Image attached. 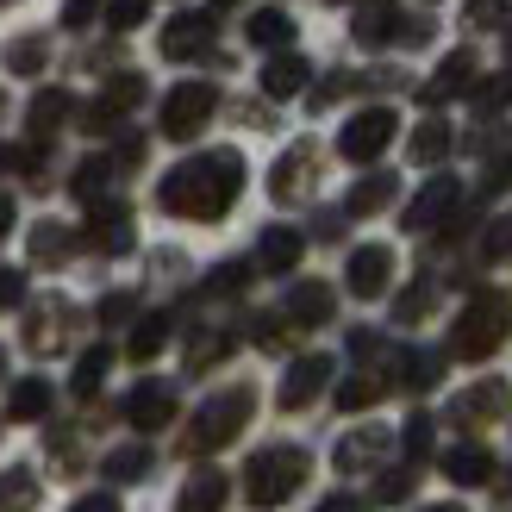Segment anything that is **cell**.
I'll return each mask as SVG.
<instances>
[{
	"label": "cell",
	"instance_id": "cell-1",
	"mask_svg": "<svg viewBox=\"0 0 512 512\" xmlns=\"http://www.w3.org/2000/svg\"><path fill=\"white\" fill-rule=\"evenodd\" d=\"M238 194H244V157L238 150H200V157L175 163L157 188L163 213H175V219H225Z\"/></svg>",
	"mask_w": 512,
	"mask_h": 512
},
{
	"label": "cell",
	"instance_id": "cell-2",
	"mask_svg": "<svg viewBox=\"0 0 512 512\" xmlns=\"http://www.w3.org/2000/svg\"><path fill=\"white\" fill-rule=\"evenodd\" d=\"M306 475H313V456H306L300 444H269V450H256L250 463H244V500L269 512L288 494H300Z\"/></svg>",
	"mask_w": 512,
	"mask_h": 512
},
{
	"label": "cell",
	"instance_id": "cell-3",
	"mask_svg": "<svg viewBox=\"0 0 512 512\" xmlns=\"http://www.w3.org/2000/svg\"><path fill=\"white\" fill-rule=\"evenodd\" d=\"M506 325H512V306L500 288H481L463 313H456V331H450V356H463V363H481V356H494L506 344Z\"/></svg>",
	"mask_w": 512,
	"mask_h": 512
},
{
	"label": "cell",
	"instance_id": "cell-4",
	"mask_svg": "<svg viewBox=\"0 0 512 512\" xmlns=\"http://www.w3.org/2000/svg\"><path fill=\"white\" fill-rule=\"evenodd\" d=\"M250 413H256V388H225V394H213L207 406L194 413V425L182 431V450L188 456H207V450H219V444H232L238 431L250 425Z\"/></svg>",
	"mask_w": 512,
	"mask_h": 512
},
{
	"label": "cell",
	"instance_id": "cell-5",
	"mask_svg": "<svg viewBox=\"0 0 512 512\" xmlns=\"http://www.w3.org/2000/svg\"><path fill=\"white\" fill-rule=\"evenodd\" d=\"M219 113V88L213 82H182L163 100V138H200L207 119Z\"/></svg>",
	"mask_w": 512,
	"mask_h": 512
},
{
	"label": "cell",
	"instance_id": "cell-6",
	"mask_svg": "<svg viewBox=\"0 0 512 512\" xmlns=\"http://www.w3.org/2000/svg\"><path fill=\"white\" fill-rule=\"evenodd\" d=\"M394 132H400V119H394V107H363L344 132H338V157H350V163H375L381 150L394 144Z\"/></svg>",
	"mask_w": 512,
	"mask_h": 512
},
{
	"label": "cell",
	"instance_id": "cell-7",
	"mask_svg": "<svg viewBox=\"0 0 512 512\" xmlns=\"http://www.w3.org/2000/svg\"><path fill=\"white\" fill-rule=\"evenodd\" d=\"M69 331H75V306L63 294L32 300V313H25V350L57 356V350H69Z\"/></svg>",
	"mask_w": 512,
	"mask_h": 512
},
{
	"label": "cell",
	"instance_id": "cell-8",
	"mask_svg": "<svg viewBox=\"0 0 512 512\" xmlns=\"http://www.w3.org/2000/svg\"><path fill=\"white\" fill-rule=\"evenodd\" d=\"M319 188V144H288L281 163L269 169V194L275 200H306Z\"/></svg>",
	"mask_w": 512,
	"mask_h": 512
},
{
	"label": "cell",
	"instance_id": "cell-9",
	"mask_svg": "<svg viewBox=\"0 0 512 512\" xmlns=\"http://www.w3.org/2000/svg\"><path fill=\"white\" fill-rule=\"evenodd\" d=\"M88 244H94V250H107V256L132 250V244H138L132 207H125V200H94V207H88Z\"/></svg>",
	"mask_w": 512,
	"mask_h": 512
},
{
	"label": "cell",
	"instance_id": "cell-10",
	"mask_svg": "<svg viewBox=\"0 0 512 512\" xmlns=\"http://www.w3.org/2000/svg\"><path fill=\"white\" fill-rule=\"evenodd\" d=\"M138 100H144V75H132V69H125V75H113V82L100 88V100H94V107L82 113V125H88V132H113V125H119L125 113H132Z\"/></svg>",
	"mask_w": 512,
	"mask_h": 512
},
{
	"label": "cell",
	"instance_id": "cell-11",
	"mask_svg": "<svg viewBox=\"0 0 512 512\" xmlns=\"http://www.w3.org/2000/svg\"><path fill=\"white\" fill-rule=\"evenodd\" d=\"M344 281H350V294H356V300H381V294H388V281H394V250H388V244H363V250H350Z\"/></svg>",
	"mask_w": 512,
	"mask_h": 512
},
{
	"label": "cell",
	"instance_id": "cell-12",
	"mask_svg": "<svg viewBox=\"0 0 512 512\" xmlns=\"http://www.w3.org/2000/svg\"><path fill=\"white\" fill-rule=\"evenodd\" d=\"M456 200H463L456 175H431V182L419 188V200L406 207V232H438V225L456 213Z\"/></svg>",
	"mask_w": 512,
	"mask_h": 512
},
{
	"label": "cell",
	"instance_id": "cell-13",
	"mask_svg": "<svg viewBox=\"0 0 512 512\" xmlns=\"http://www.w3.org/2000/svg\"><path fill=\"white\" fill-rule=\"evenodd\" d=\"M169 419H175V388H169V381H138V388L125 394V425L163 431Z\"/></svg>",
	"mask_w": 512,
	"mask_h": 512
},
{
	"label": "cell",
	"instance_id": "cell-14",
	"mask_svg": "<svg viewBox=\"0 0 512 512\" xmlns=\"http://www.w3.org/2000/svg\"><path fill=\"white\" fill-rule=\"evenodd\" d=\"M506 400H512V388H506L500 375H488V381H475L469 394H456L450 419H456V425H494V419L506 413Z\"/></svg>",
	"mask_w": 512,
	"mask_h": 512
},
{
	"label": "cell",
	"instance_id": "cell-15",
	"mask_svg": "<svg viewBox=\"0 0 512 512\" xmlns=\"http://www.w3.org/2000/svg\"><path fill=\"white\" fill-rule=\"evenodd\" d=\"M163 57L169 63H182V57H200V50L213 44V13H175L169 25H163Z\"/></svg>",
	"mask_w": 512,
	"mask_h": 512
},
{
	"label": "cell",
	"instance_id": "cell-16",
	"mask_svg": "<svg viewBox=\"0 0 512 512\" xmlns=\"http://www.w3.org/2000/svg\"><path fill=\"white\" fill-rule=\"evenodd\" d=\"M325 381H331V356H300V363L281 375V406H288V413L313 406L325 394Z\"/></svg>",
	"mask_w": 512,
	"mask_h": 512
},
{
	"label": "cell",
	"instance_id": "cell-17",
	"mask_svg": "<svg viewBox=\"0 0 512 512\" xmlns=\"http://www.w3.org/2000/svg\"><path fill=\"white\" fill-rule=\"evenodd\" d=\"M475 88V57H469V50H450V57L438 63V75H431V82H425V107H444V100H456V94H469Z\"/></svg>",
	"mask_w": 512,
	"mask_h": 512
},
{
	"label": "cell",
	"instance_id": "cell-18",
	"mask_svg": "<svg viewBox=\"0 0 512 512\" xmlns=\"http://www.w3.org/2000/svg\"><path fill=\"white\" fill-rule=\"evenodd\" d=\"M381 456H388V431L381 425H369V431H350V438L338 444V456H331V463H338L344 475H363V469H375Z\"/></svg>",
	"mask_w": 512,
	"mask_h": 512
},
{
	"label": "cell",
	"instance_id": "cell-19",
	"mask_svg": "<svg viewBox=\"0 0 512 512\" xmlns=\"http://www.w3.org/2000/svg\"><path fill=\"white\" fill-rule=\"evenodd\" d=\"M225 494H232V481H225L219 469H194L182 481V494H175V512H219Z\"/></svg>",
	"mask_w": 512,
	"mask_h": 512
},
{
	"label": "cell",
	"instance_id": "cell-20",
	"mask_svg": "<svg viewBox=\"0 0 512 512\" xmlns=\"http://www.w3.org/2000/svg\"><path fill=\"white\" fill-rule=\"evenodd\" d=\"M306 57H294V50H275V57L263 63V94L269 100H294V94H306Z\"/></svg>",
	"mask_w": 512,
	"mask_h": 512
},
{
	"label": "cell",
	"instance_id": "cell-21",
	"mask_svg": "<svg viewBox=\"0 0 512 512\" xmlns=\"http://www.w3.org/2000/svg\"><path fill=\"white\" fill-rule=\"evenodd\" d=\"M444 475L456 481V488H481V481H494L488 444H456V450H444Z\"/></svg>",
	"mask_w": 512,
	"mask_h": 512
},
{
	"label": "cell",
	"instance_id": "cell-22",
	"mask_svg": "<svg viewBox=\"0 0 512 512\" xmlns=\"http://www.w3.org/2000/svg\"><path fill=\"white\" fill-rule=\"evenodd\" d=\"M300 250H306L300 232H288V225H269V232L256 238V263H263L269 275H288V269L300 263Z\"/></svg>",
	"mask_w": 512,
	"mask_h": 512
},
{
	"label": "cell",
	"instance_id": "cell-23",
	"mask_svg": "<svg viewBox=\"0 0 512 512\" xmlns=\"http://www.w3.org/2000/svg\"><path fill=\"white\" fill-rule=\"evenodd\" d=\"M331 306H338V294H331L325 281H294V294H288V319H294V325H325V319H331Z\"/></svg>",
	"mask_w": 512,
	"mask_h": 512
},
{
	"label": "cell",
	"instance_id": "cell-24",
	"mask_svg": "<svg viewBox=\"0 0 512 512\" xmlns=\"http://www.w3.org/2000/svg\"><path fill=\"white\" fill-rule=\"evenodd\" d=\"M244 32H250L256 50H288V44H294V19L281 13V7H263V13H250Z\"/></svg>",
	"mask_w": 512,
	"mask_h": 512
},
{
	"label": "cell",
	"instance_id": "cell-25",
	"mask_svg": "<svg viewBox=\"0 0 512 512\" xmlns=\"http://www.w3.org/2000/svg\"><path fill=\"white\" fill-rule=\"evenodd\" d=\"M388 200H394V175L381 169V175H363V182L350 188L344 213H350V219H369V213H381V207H388Z\"/></svg>",
	"mask_w": 512,
	"mask_h": 512
},
{
	"label": "cell",
	"instance_id": "cell-26",
	"mask_svg": "<svg viewBox=\"0 0 512 512\" xmlns=\"http://www.w3.org/2000/svg\"><path fill=\"white\" fill-rule=\"evenodd\" d=\"M169 331H175V319L169 313H144L138 325H132V338H125V350H132V363H150L163 344H169Z\"/></svg>",
	"mask_w": 512,
	"mask_h": 512
},
{
	"label": "cell",
	"instance_id": "cell-27",
	"mask_svg": "<svg viewBox=\"0 0 512 512\" xmlns=\"http://www.w3.org/2000/svg\"><path fill=\"white\" fill-rule=\"evenodd\" d=\"M400 19L406 13H394V7H363L356 13V44H400Z\"/></svg>",
	"mask_w": 512,
	"mask_h": 512
},
{
	"label": "cell",
	"instance_id": "cell-28",
	"mask_svg": "<svg viewBox=\"0 0 512 512\" xmlns=\"http://www.w3.org/2000/svg\"><path fill=\"white\" fill-rule=\"evenodd\" d=\"M69 107H75V100H69L63 88H44V94L32 100V113H25V119H32V138L44 144V138H50V132H57V125H63V119H69Z\"/></svg>",
	"mask_w": 512,
	"mask_h": 512
},
{
	"label": "cell",
	"instance_id": "cell-29",
	"mask_svg": "<svg viewBox=\"0 0 512 512\" xmlns=\"http://www.w3.org/2000/svg\"><path fill=\"white\" fill-rule=\"evenodd\" d=\"M107 182H113V163H107V157H88L82 169L69 175V194H75V200H88V207H94V200H107Z\"/></svg>",
	"mask_w": 512,
	"mask_h": 512
},
{
	"label": "cell",
	"instance_id": "cell-30",
	"mask_svg": "<svg viewBox=\"0 0 512 512\" xmlns=\"http://www.w3.org/2000/svg\"><path fill=\"white\" fill-rule=\"evenodd\" d=\"M450 144H456V138H450V125H444V119H425L406 150H413V163H444V157H450Z\"/></svg>",
	"mask_w": 512,
	"mask_h": 512
},
{
	"label": "cell",
	"instance_id": "cell-31",
	"mask_svg": "<svg viewBox=\"0 0 512 512\" xmlns=\"http://www.w3.org/2000/svg\"><path fill=\"white\" fill-rule=\"evenodd\" d=\"M38 506V475L32 469H7L0 475V512H32Z\"/></svg>",
	"mask_w": 512,
	"mask_h": 512
},
{
	"label": "cell",
	"instance_id": "cell-32",
	"mask_svg": "<svg viewBox=\"0 0 512 512\" xmlns=\"http://www.w3.org/2000/svg\"><path fill=\"white\" fill-rule=\"evenodd\" d=\"M400 381H406V388H413V394H425V388H438V375H444V356L438 350H413V356H400Z\"/></svg>",
	"mask_w": 512,
	"mask_h": 512
},
{
	"label": "cell",
	"instance_id": "cell-33",
	"mask_svg": "<svg viewBox=\"0 0 512 512\" xmlns=\"http://www.w3.org/2000/svg\"><path fill=\"white\" fill-rule=\"evenodd\" d=\"M7 413L13 419H44L50 413V381H19V388H13V400H7Z\"/></svg>",
	"mask_w": 512,
	"mask_h": 512
},
{
	"label": "cell",
	"instance_id": "cell-34",
	"mask_svg": "<svg viewBox=\"0 0 512 512\" xmlns=\"http://www.w3.org/2000/svg\"><path fill=\"white\" fill-rule=\"evenodd\" d=\"M225 356H232V331H200L194 350H188V369H194V375H207L213 363H225Z\"/></svg>",
	"mask_w": 512,
	"mask_h": 512
},
{
	"label": "cell",
	"instance_id": "cell-35",
	"mask_svg": "<svg viewBox=\"0 0 512 512\" xmlns=\"http://www.w3.org/2000/svg\"><path fill=\"white\" fill-rule=\"evenodd\" d=\"M150 475V450L144 444H119L107 456V481H144Z\"/></svg>",
	"mask_w": 512,
	"mask_h": 512
},
{
	"label": "cell",
	"instance_id": "cell-36",
	"mask_svg": "<svg viewBox=\"0 0 512 512\" xmlns=\"http://www.w3.org/2000/svg\"><path fill=\"white\" fill-rule=\"evenodd\" d=\"M381 394H388V381H381V375H350L344 388H338V406H344V413H363V406H375Z\"/></svg>",
	"mask_w": 512,
	"mask_h": 512
},
{
	"label": "cell",
	"instance_id": "cell-37",
	"mask_svg": "<svg viewBox=\"0 0 512 512\" xmlns=\"http://www.w3.org/2000/svg\"><path fill=\"white\" fill-rule=\"evenodd\" d=\"M107 369H113V350H107V344H94L82 363H75V381H69V388H75V394H94L100 381H107Z\"/></svg>",
	"mask_w": 512,
	"mask_h": 512
},
{
	"label": "cell",
	"instance_id": "cell-38",
	"mask_svg": "<svg viewBox=\"0 0 512 512\" xmlns=\"http://www.w3.org/2000/svg\"><path fill=\"white\" fill-rule=\"evenodd\" d=\"M32 256H38V263H63V256H69V232H63L57 219L32 225Z\"/></svg>",
	"mask_w": 512,
	"mask_h": 512
},
{
	"label": "cell",
	"instance_id": "cell-39",
	"mask_svg": "<svg viewBox=\"0 0 512 512\" xmlns=\"http://www.w3.org/2000/svg\"><path fill=\"white\" fill-rule=\"evenodd\" d=\"M7 69H13V75L44 69V38H13V44H7Z\"/></svg>",
	"mask_w": 512,
	"mask_h": 512
},
{
	"label": "cell",
	"instance_id": "cell-40",
	"mask_svg": "<svg viewBox=\"0 0 512 512\" xmlns=\"http://www.w3.org/2000/svg\"><path fill=\"white\" fill-rule=\"evenodd\" d=\"M375 500L381 506H400V500H413V469H388L375 481Z\"/></svg>",
	"mask_w": 512,
	"mask_h": 512
},
{
	"label": "cell",
	"instance_id": "cell-41",
	"mask_svg": "<svg viewBox=\"0 0 512 512\" xmlns=\"http://www.w3.org/2000/svg\"><path fill=\"white\" fill-rule=\"evenodd\" d=\"M431 300H438V294H431V281H419V288H406V294L394 300V319H400V325L425 319V306H431Z\"/></svg>",
	"mask_w": 512,
	"mask_h": 512
},
{
	"label": "cell",
	"instance_id": "cell-42",
	"mask_svg": "<svg viewBox=\"0 0 512 512\" xmlns=\"http://www.w3.org/2000/svg\"><path fill=\"white\" fill-rule=\"evenodd\" d=\"M144 13H150V0H107V25H113V32L144 25Z\"/></svg>",
	"mask_w": 512,
	"mask_h": 512
},
{
	"label": "cell",
	"instance_id": "cell-43",
	"mask_svg": "<svg viewBox=\"0 0 512 512\" xmlns=\"http://www.w3.org/2000/svg\"><path fill=\"white\" fill-rule=\"evenodd\" d=\"M400 438H406V456H413V463H425V456H431V419H425V413H413Z\"/></svg>",
	"mask_w": 512,
	"mask_h": 512
},
{
	"label": "cell",
	"instance_id": "cell-44",
	"mask_svg": "<svg viewBox=\"0 0 512 512\" xmlns=\"http://www.w3.org/2000/svg\"><path fill=\"white\" fill-rule=\"evenodd\" d=\"M244 281H250V263H219V269H213V281H207V288H213V294H238Z\"/></svg>",
	"mask_w": 512,
	"mask_h": 512
},
{
	"label": "cell",
	"instance_id": "cell-45",
	"mask_svg": "<svg viewBox=\"0 0 512 512\" xmlns=\"http://www.w3.org/2000/svg\"><path fill=\"white\" fill-rule=\"evenodd\" d=\"M512 0H469V25H506Z\"/></svg>",
	"mask_w": 512,
	"mask_h": 512
},
{
	"label": "cell",
	"instance_id": "cell-46",
	"mask_svg": "<svg viewBox=\"0 0 512 512\" xmlns=\"http://www.w3.org/2000/svg\"><path fill=\"white\" fill-rule=\"evenodd\" d=\"M288 331H294V319H256V344H263V350H288Z\"/></svg>",
	"mask_w": 512,
	"mask_h": 512
},
{
	"label": "cell",
	"instance_id": "cell-47",
	"mask_svg": "<svg viewBox=\"0 0 512 512\" xmlns=\"http://www.w3.org/2000/svg\"><path fill=\"white\" fill-rule=\"evenodd\" d=\"M119 319H132V294H107V300H100V325H119Z\"/></svg>",
	"mask_w": 512,
	"mask_h": 512
},
{
	"label": "cell",
	"instance_id": "cell-48",
	"mask_svg": "<svg viewBox=\"0 0 512 512\" xmlns=\"http://www.w3.org/2000/svg\"><path fill=\"white\" fill-rule=\"evenodd\" d=\"M25 300V275L19 269H0V306H19Z\"/></svg>",
	"mask_w": 512,
	"mask_h": 512
},
{
	"label": "cell",
	"instance_id": "cell-49",
	"mask_svg": "<svg viewBox=\"0 0 512 512\" xmlns=\"http://www.w3.org/2000/svg\"><path fill=\"white\" fill-rule=\"evenodd\" d=\"M100 13V0H63V25H88Z\"/></svg>",
	"mask_w": 512,
	"mask_h": 512
},
{
	"label": "cell",
	"instance_id": "cell-50",
	"mask_svg": "<svg viewBox=\"0 0 512 512\" xmlns=\"http://www.w3.org/2000/svg\"><path fill=\"white\" fill-rule=\"evenodd\" d=\"M488 256H512V219H500L494 232H488V244H481Z\"/></svg>",
	"mask_w": 512,
	"mask_h": 512
},
{
	"label": "cell",
	"instance_id": "cell-51",
	"mask_svg": "<svg viewBox=\"0 0 512 512\" xmlns=\"http://www.w3.org/2000/svg\"><path fill=\"white\" fill-rule=\"evenodd\" d=\"M69 512H119V494H82Z\"/></svg>",
	"mask_w": 512,
	"mask_h": 512
},
{
	"label": "cell",
	"instance_id": "cell-52",
	"mask_svg": "<svg viewBox=\"0 0 512 512\" xmlns=\"http://www.w3.org/2000/svg\"><path fill=\"white\" fill-rule=\"evenodd\" d=\"M319 512H356V500L350 494H331V500H319Z\"/></svg>",
	"mask_w": 512,
	"mask_h": 512
},
{
	"label": "cell",
	"instance_id": "cell-53",
	"mask_svg": "<svg viewBox=\"0 0 512 512\" xmlns=\"http://www.w3.org/2000/svg\"><path fill=\"white\" fill-rule=\"evenodd\" d=\"M7 232H13V200L0 194V238H7Z\"/></svg>",
	"mask_w": 512,
	"mask_h": 512
},
{
	"label": "cell",
	"instance_id": "cell-54",
	"mask_svg": "<svg viewBox=\"0 0 512 512\" xmlns=\"http://www.w3.org/2000/svg\"><path fill=\"white\" fill-rule=\"evenodd\" d=\"M431 512H463V506H431Z\"/></svg>",
	"mask_w": 512,
	"mask_h": 512
},
{
	"label": "cell",
	"instance_id": "cell-55",
	"mask_svg": "<svg viewBox=\"0 0 512 512\" xmlns=\"http://www.w3.org/2000/svg\"><path fill=\"white\" fill-rule=\"evenodd\" d=\"M7 163H13V157H7V150H0V169H7Z\"/></svg>",
	"mask_w": 512,
	"mask_h": 512
},
{
	"label": "cell",
	"instance_id": "cell-56",
	"mask_svg": "<svg viewBox=\"0 0 512 512\" xmlns=\"http://www.w3.org/2000/svg\"><path fill=\"white\" fill-rule=\"evenodd\" d=\"M0 369H7V350H0Z\"/></svg>",
	"mask_w": 512,
	"mask_h": 512
},
{
	"label": "cell",
	"instance_id": "cell-57",
	"mask_svg": "<svg viewBox=\"0 0 512 512\" xmlns=\"http://www.w3.org/2000/svg\"><path fill=\"white\" fill-rule=\"evenodd\" d=\"M331 7H344V0H331Z\"/></svg>",
	"mask_w": 512,
	"mask_h": 512
},
{
	"label": "cell",
	"instance_id": "cell-58",
	"mask_svg": "<svg viewBox=\"0 0 512 512\" xmlns=\"http://www.w3.org/2000/svg\"><path fill=\"white\" fill-rule=\"evenodd\" d=\"M0 107H7V94H0Z\"/></svg>",
	"mask_w": 512,
	"mask_h": 512
},
{
	"label": "cell",
	"instance_id": "cell-59",
	"mask_svg": "<svg viewBox=\"0 0 512 512\" xmlns=\"http://www.w3.org/2000/svg\"><path fill=\"white\" fill-rule=\"evenodd\" d=\"M0 7H7V0H0Z\"/></svg>",
	"mask_w": 512,
	"mask_h": 512
}]
</instances>
